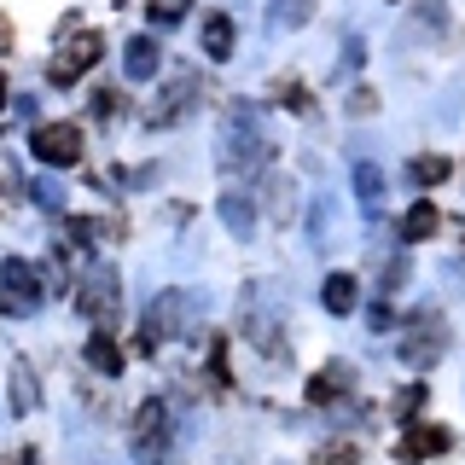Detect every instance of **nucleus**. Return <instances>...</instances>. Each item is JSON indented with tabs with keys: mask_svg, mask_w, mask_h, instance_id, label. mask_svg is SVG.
I'll return each instance as SVG.
<instances>
[{
	"mask_svg": "<svg viewBox=\"0 0 465 465\" xmlns=\"http://www.w3.org/2000/svg\"><path fill=\"white\" fill-rule=\"evenodd\" d=\"M448 174H454V163H448V157H436V152H425V157H413V163H407V181H413V186H442Z\"/></svg>",
	"mask_w": 465,
	"mask_h": 465,
	"instance_id": "nucleus-21",
	"label": "nucleus"
},
{
	"mask_svg": "<svg viewBox=\"0 0 465 465\" xmlns=\"http://www.w3.org/2000/svg\"><path fill=\"white\" fill-rule=\"evenodd\" d=\"M6 99H12V87H6V76H0V111H6Z\"/></svg>",
	"mask_w": 465,
	"mask_h": 465,
	"instance_id": "nucleus-35",
	"label": "nucleus"
},
{
	"mask_svg": "<svg viewBox=\"0 0 465 465\" xmlns=\"http://www.w3.org/2000/svg\"><path fill=\"white\" fill-rule=\"evenodd\" d=\"M35 203H41V210H64V186H58V181H35Z\"/></svg>",
	"mask_w": 465,
	"mask_h": 465,
	"instance_id": "nucleus-27",
	"label": "nucleus"
},
{
	"mask_svg": "<svg viewBox=\"0 0 465 465\" xmlns=\"http://www.w3.org/2000/svg\"><path fill=\"white\" fill-rule=\"evenodd\" d=\"M320 302H326V314H355V302H361L355 273H326V285H320Z\"/></svg>",
	"mask_w": 465,
	"mask_h": 465,
	"instance_id": "nucleus-14",
	"label": "nucleus"
},
{
	"mask_svg": "<svg viewBox=\"0 0 465 465\" xmlns=\"http://www.w3.org/2000/svg\"><path fill=\"white\" fill-rule=\"evenodd\" d=\"M222 222H227L232 239H251V232H256V210H251V198H244L239 186H227V193H222Z\"/></svg>",
	"mask_w": 465,
	"mask_h": 465,
	"instance_id": "nucleus-15",
	"label": "nucleus"
},
{
	"mask_svg": "<svg viewBox=\"0 0 465 465\" xmlns=\"http://www.w3.org/2000/svg\"><path fill=\"white\" fill-rule=\"evenodd\" d=\"M268 210H273V222H291V210H297V193H291L285 174H268Z\"/></svg>",
	"mask_w": 465,
	"mask_h": 465,
	"instance_id": "nucleus-23",
	"label": "nucleus"
},
{
	"mask_svg": "<svg viewBox=\"0 0 465 465\" xmlns=\"http://www.w3.org/2000/svg\"><path fill=\"white\" fill-rule=\"evenodd\" d=\"M222 169L244 174V169H262L268 163V134H262V116L251 99H232L227 105V123H222V145H215Z\"/></svg>",
	"mask_w": 465,
	"mask_h": 465,
	"instance_id": "nucleus-1",
	"label": "nucleus"
},
{
	"mask_svg": "<svg viewBox=\"0 0 465 465\" xmlns=\"http://www.w3.org/2000/svg\"><path fill=\"white\" fill-rule=\"evenodd\" d=\"M6 465H35V454H29V448H18V454H12Z\"/></svg>",
	"mask_w": 465,
	"mask_h": 465,
	"instance_id": "nucleus-33",
	"label": "nucleus"
},
{
	"mask_svg": "<svg viewBox=\"0 0 465 465\" xmlns=\"http://www.w3.org/2000/svg\"><path fill=\"white\" fill-rule=\"evenodd\" d=\"M123 70L134 82H152L157 70H163V47H157L152 35H134V41H128V53H123Z\"/></svg>",
	"mask_w": 465,
	"mask_h": 465,
	"instance_id": "nucleus-11",
	"label": "nucleus"
},
{
	"mask_svg": "<svg viewBox=\"0 0 465 465\" xmlns=\"http://www.w3.org/2000/svg\"><path fill=\"white\" fill-rule=\"evenodd\" d=\"M320 465H361V454H355L349 442H331L326 454H320Z\"/></svg>",
	"mask_w": 465,
	"mask_h": 465,
	"instance_id": "nucleus-28",
	"label": "nucleus"
},
{
	"mask_svg": "<svg viewBox=\"0 0 465 465\" xmlns=\"http://www.w3.org/2000/svg\"><path fill=\"white\" fill-rule=\"evenodd\" d=\"M76 24H82L76 12L58 24L70 41L47 58V82H53V87H76V82H82V70H94V64H99V53H105V41H99V35H76Z\"/></svg>",
	"mask_w": 465,
	"mask_h": 465,
	"instance_id": "nucleus-2",
	"label": "nucleus"
},
{
	"mask_svg": "<svg viewBox=\"0 0 465 465\" xmlns=\"http://www.w3.org/2000/svg\"><path fill=\"white\" fill-rule=\"evenodd\" d=\"M29 152L47 169H70V163H82V128L76 123H41L29 134Z\"/></svg>",
	"mask_w": 465,
	"mask_h": 465,
	"instance_id": "nucleus-7",
	"label": "nucleus"
},
{
	"mask_svg": "<svg viewBox=\"0 0 465 465\" xmlns=\"http://www.w3.org/2000/svg\"><path fill=\"white\" fill-rule=\"evenodd\" d=\"M12 413L18 419H29L35 413V401H41V384H35V372H29V361H12Z\"/></svg>",
	"mask_w": 465,
	"mask_h": 465,
	"instance_id": "nucleus-16",
	"label": "nucleus"
},
{
	"mask_svg": "<svg viewBox=\"0 0 465 465\" xmlns=\"http://www.w3.org/2000/svg\"><path fill=\"white\" fill-rule=\"evenodd\" d=\"M82 314L94 320V331H111L123 314V280L116 268H87L82 273Z\"/></svg>",
	"mask_w": 465,
	"mask_h": 465,
	"instance_id": "nucleus-5",
	"label": "nucleus"
},
{
	"mask_svg": "<svg viewBox=\"0 0 465 465\" xmlns=\"http://www.w3.org/2000/svg\"><path fill=\"white\" fill-rule=\"evenodd\" d=\"M419 18H425V35H442V29H448V6H442V0H419Z\"/></svg>",
	"mask_w": 465,
	"mask_h": 465,
	"instance_id": "nucleus-25",
	"label": "nucleus"
},
{
	"mask_svg": "<svg viewBox=\"0 0 465 465\" xmlns=\"http://www.w3.org/2000/svg\"><path fill=\"white\" fill-rule=\"evenodd\" d=\"M436 227H442V215H436V203H425V198H419V203H413V210H407V215H401V239H407V244H419V239H430V232H436Z\"/></svg>",
	"mask_w": 465,
	"mask_h": 465,
	"instance_id": "nucleus-19",
	"label": "nucleus"
},
{
	"mask_svg": "<svg viewBox=\"0 0 465 465\" xmlns=\"http://www.w3.org/2000/svg\"><path fill=\"white\" fill-rule=\"evenodd\" d=\"M425 401H430V390H425V384H407V390H396L390 413H396V419H419V413H425Z\"/></svg>",
	"mask_w": 465,
	"mask_h": 465,
	"instance_id": "nucleus-24",
	"label": "nucleus"
},
{
	"mask_svg": "<svg viewBox=\"0 0 465 465\" xmlns=\"http://www.w3.org/2000/svg\"><path fill=\"white\" fill-rule=\"evenodd\" d=\"M349 384H355V372H349L343 361H331V367H320V372L309 378V401H314V407H326V401H338Z\"/></svg>",
	"mask_w": 465,
	"mask_h": 465,
	"instance_id": "nucleus-13",
	"label": "nucleus"
},
{
	"mask_svg": "<svg viewBox=\"0 0 465 465\" xmlns=\"http://www.w3.org/2000/svg\"><path fill=\"white\" fill-rule=\"evenodd\" d=\"M87 367H94L99 378H116V372H123V349L111 343V331H94V338H87Z\"/></svg>",
	"mask_w": 465,
	"mask_h": 465,
	"instance_id": "nucleus-18",
	"label": "nucleus"
},
{
	"mask_svg": "<svg viewBox=\"0 0 465 465\" xmlns=\"http://www.w3.org/2000/svg\"><path fill=\"white\" fill-rule=\"evenodd\" d=\"M331 239H338V203H331V198H314L309 203V244H314V251H326Z\"/></svg>",
	"mask_w": 465,
	"mask_h": 465,
	"instance_id": "nucleus-17",
	"label": "nucleus"
},
{
	"mask_svg": "<svg viewBox=\"0 0 465 465\" xmlns=\"http://www.w3.org/2000/svg\"><path fill=\"white\" fill-rule=\"evenodd\" d=\"M407 280V262H390V268H384V280H378V285H384V291H396Z\"/></svg>",
	"mask_w": 465,
	"mask_h": 465,
	"instance_id": "nucleus-32",
	"label": "nucleus"
},
{
	"mask_svg": "<svg viewBox=\"0 0 465 465\" xmlns=\"http://www.w3.org/2000/svg\"><path fill=\"white\" fill-rule=\"evenodd\" d=\"M273 94H280V105H291V111H309V105H314V99H309V87H302V82H280Z\"/></svg>",
	"mask_w": 465,
	"mask_h": 465,
	"instance_id": "nucleus-26",
	"label": "nucleus"
},
{
	"mask_svg": "<svg viewBox=\"0 0 465 465\" xmlns=\"http://www.w3.org/2000/svg\"><path fill=\"white\" fill-rule=\"evenodd\" d=\"M181 12H186V0H157V6H152V18H157V24H174Z\"/></svg>",
	"mask_w": 465,
	"mask_h": 465,
	"instance_id": "nucleus-29",
	"label": "nucleus"
},
{
	"mask_svg": "<svg viewBox=\"0 0 465 465\" xmlns=\"http://www.w3.org/2000/svg\"><path fill=\"white\" fill-rule=\"evenodd\" d=\"M378 105V99H372V87H355V99H349V116H367Z\"/></svg>",
	"mask_w": 465,
	"mask_h": 465,
	"instance_id": "nucleus-31",
	"label": "nucleus"
},
{
	"mask_svg": "<svg viewBox=\"0 0 465 465\" xmlns=\"http://www.w3.org/2000/svg\"><path fill=\"white\" fill-rule=\"evenodd\" d=\"M193 105H198V76H193V70H181V76H174V82L163 87V105H152V111H145V123H152V128H163V123H174L181 111H193Z\"/></svg>",
	"mask_w": 465,
	"mask_h": 465,
	"instance_id": "nucleus-8",
	"label": "nucleus"
},
{
	"mask_svg": "<svg viewBox=\"0 0 465 465\" xmlns=\"http://www.w3.org/2000/svg\"><path fill=\"white\" fill-rule=\"evenodd\" d=\"M355 198L367 203V210L384 203V174H378V163H355Z\"/></svg>",
	"mask_w": 465,
	"mask_h": 465,
	"instance_id": "nucleus-22",
	"label": "nucleus"
},
{
	"mask_svg": "<svg viewBox=\"0 0 465 465\" xmlns=\"http://www.w3.org/2000/svg\"><path fill=\"white\" fill-rule=\"evenodd\" d=\"M314 18V0H268V24L273 29H302Z\"/></svg>",
	"mask_w": 465,
	"mask_h": 465,
	"instance_id": "nucleus-20",
	"label": "nucleus"
},
{
	"mask_svg": "<svg viewBox=\"0 0 465 465\" xmlns=\"http://www.w3.org/2000/svg\"><path fill=\"white\" fill-rule=\"evenodd\" d=\"M35 302H41V268L24 256H6L0 262V314L24 320V314H35Z\"/></svg>",
	"mask_w": 465,
	"mask_h": 465,
	"instance_id": "nucleus-3",
	"label": "nucleus"
},
{
	"mask_svg": "<svg viewBox=\"0 0 465 465\" xmlns=\"http://www.w3.org/2000/svg\"><path fill=\"white\" fill-rule=\"evenodd\" d=\"M355 64H361V41L349 35V41H343V58H338V76H349V70H355Z\"/></svg>",
	"mask_w": 465,
	"mask_h": 465,
	"instance_id": "nucleus-30",
	"label": "nucleus"
},
{
	"mask_svg": "<svg viewBox=\"0 0 465 465\" xmlns=\"http://www.w3.org/2000/svg\"><path fill=\"white\" fill-rule=\"evenodd\" d=\"M145 331H152V338H174V331H186V297H181V291H163V297L152 302Z\"/></svg>",
	"mask_w": 465,
	"mask_h": 465,
	"instance_id": "nucleus-9",
	"label": "nucleus"
},
{
	"mask_svg": "<svg viewBox=\"0 0 465 465\" xmlns=\"http://www.w3.org/2000/svg\"><path fill=\"white\" fill-rule=\"evenodd\" d=\"M198 41H203V53H210V58H232V47H239V29H232L227 12H210L203 29H198Z\"/></svg>",
	"mask_w": 465,
	"mask_h": 465,
	"instance_id": "nucleus-12",
	"label": "nucleus"
},
{
	"mask_svg": "<svg viewBox=\"0 0 465 465\" xmlns=\"http://www.w3.org/2000/svg\"><path fill=\"white\" fill-rule=\"evenodd\" d=\"M442 349H448V326L436 320V309H425V314L407 320V338H401V361H407V367L430 372L436 361H442Z\"/></svg>",
	"mask_w": 465,
	"mask_h": 465,
	"instance_id": "nucleus-6",
	"label": "nucleus"
},
{
	"mask_svg": "<svg viewBox=\"0 0 465 465\" xmlns=\"http://www.w3.org/2000/svg\"><path fill=\"white\" fill-rule=\"evenodd\" d=\"M169 442H174V425H169V407L163 401H140L134 413V460L140 465H169Z\"/></svg>",
	"mask_w": 465,
	"mask_h": 465,
	"instance_id": "nucleus-4",
	"label": "nucleus"
},
{
	"mask_svg": "<svg viewBox=\"0 0 465 465\" xmlns=\"http://www.w3.org/2000/svg\"><path fill=\"white\" fill-rule=\"evenodd\" d=\"M401 465H419V460H430V454H448V430L442 425H413L401 436Z\"/></svg>",
	"mask_w": 465,
	"mask_h": 465,
	"instance_id": "nucleus-10",
	"label": "nucleus"
},
{
	"mask_svg": "<svg viewBox=\"0 0 465 465\" xmlns=\"http://www.w3.org/2000/svg\"><path fill=\"white\" fill-rule=\"evenodd\" d=\"M6 53H12V29L0 24V58H6Z\"/></svg>",
	"mask_w": 465,
	"mask_h": 465,
	"instance_id": "nucleus-34",
	"label": "nucleus"
}]
</instances>
